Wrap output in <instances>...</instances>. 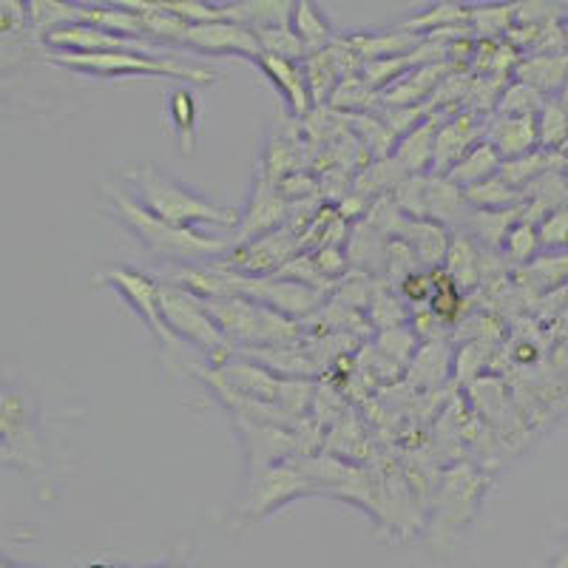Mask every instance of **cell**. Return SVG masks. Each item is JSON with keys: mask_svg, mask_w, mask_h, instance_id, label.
<instances>
[{"mask_svg": "<svg viewBox=\"0 0 568 568\" xmlns=\"http://www.w3.org/2000/svg\"><path fill=\"white\" fill-rule=\"evenodd\" d=\"M103 196L109 202V211L125 231L140 242L145 251L154 258L165 262V265H211V262H220L227 253L233 251L236 242L222 240V236H207L205 231H194V227H180L171 225V222L160 220L154 213H149L145 207L136 205L125 187L120 182H109L103 185Z\"/></svg>", "mask_w": 568, "mask_h": 568, "instance_id": "obj_1", "label": "cell"}, {"mask_svg": "<svg viewBox=\"0 0 568 568\" xmlns=\"http://www.w3.org/2000/svg\"><path fill=\"white\" fill-rule=\"evenodd\" d=\"M120 185L125 187V194L145 207L149 213L160 216V220L171 222L180 227H194L202 231V225L211 227H240L242 213L236 207H220L200 196L194 187L182 185L180 180L169 176L162 169L142 162L134 165L125 174H120Z\"/></svg>", "mask_w": 568, "mask_h": 568, "instance_id": "obj_2", "label": "cell"}, {"mask_svg": "<svg viewBox=\"0 0 568 568\" xmlns=\"http://www.w3.org/2000/svg\"><path fill=\"white\" fill-rule=\"evenodd\" d=\"M49 63L69 69L74 74L98 80L123 78H160L182 80L191 85H216L220 71L205 65H191L176 60L174 54H142V52H105V54H49Z\"/></svg>", "mask_w": 568, "mask_h": 568, "instance_id": "obj_3", "label": "cell"}, {"mask_svg": "<svg viewBox=\"0 0 568 568\" xmlns=\"http://www.w3.org/2000/svg\"><path fill=\"white\" fill-rule=\"evenodd\" d=\"M213 322L220 324L227 342L240 344H284L298 336L293 318L282 316L273 307L242 296L205 298Z\"/></svg>", "mask_w": 568, "mask_h": 568, "instance_id": "obj_4", "label": "cell"}, {"mask_svg": "<svg viewBox=\"0 0 568 568\" xmlns=\"http://www.w3.org/2000/svg\"><path fill=\"white\" fill-rule=\"evenodd\" d=\"M162 316L180 342L194 344L202 353H225L227 349L225 333L213 322L205 298L196 293L176 287V284H162Z\"/></svg>", "mask_w": 568, "mask_h": 568, "instance_id": "obj_5", "label": "cell"}, {"mask_svg": "<svg viewBox=\"0 0 568 568\" xmlns=\"http://www.w3.org/2000/svg\"><path fill=\"white\" fill-rule=\"evenodd\" d=\"M0 426H3V460L7 464L14 460V469L29 471V475L43 469V446H40L32 407L23 393H12V387L3 393Z\"/></svg>", "mask_w": 568, "mask_h": 568, "instance_id": "obj_6", "label": "cell"}, {"mask_svg": "<svg viewBox=\"0 0 568 568\" xmlns=\"http://www.w3.org/2000/svg\"><path fill=\"white\" fill-rule=\"evenodd\" d=\"M100 282H109V287H114L131 304V311L145 322V327L160 338V344H165V347H176L180 344V338L171 333L169 322L162 316L160 282H154V278L145 276L142 271H131V267H109V271L100 273Z\"/></svg>", "mask_w": 568, "mask_h": 568, "instance_id": "obj_7", "label": "cell"}, {"mask_svg": "<svg viewBox=\"0 0 568 568\" xmlns=\"http://www.w3.org/2000/svg\"><path fill=\"white\" fill-rule=\"evenodd\" d=\"M185 49L207 58H247L256 63L262 58V45H258L256 32L245 23L236 20H216V23H202V27L187 29Z\"/></svg>", "mask_w": 568, "mask_h": 568, "instance_id": "obj_8", "label": "cell"}, {"mask_svg": "<svg viewBox=\"0 0 568 568\" xmlns=\"http://www.w3.org/2000/svg\"><path fill=\"white\" fill-rule=\"evenodd\" d=\"M486 125H489V120L471 114V111H455L453 116H446L438 129V136H435L433 174H449L478 142L486 140Z\"/></svg>", "mask_w": 568, "mask_h": 568, "instance_id": "obj_9", "label": "cell"}, {"mask_svg": "<svg viewBox=\"0 0 568 568\" xmlns=\"http://www.w3.org/2000/svg\"><path fill=\"white\" fill-rule=\"evenodd\" d=\"M287 216V205H284V196L278 194L276 185L271 180H265V174L256 176V187L251 194V205H247L245 216L240 220V236H236V245L242 242H253L258 236H267V233L278 231V222H284Z\"/></svg>", "mask_w": 568, "mask_h": 568, "instance_id": "obj_10", "label": "cell"}, {"mask_svg": "<svg viewBox=\"0 0 568 568\" xmlns=\"http://www.w3.org/2000/svg\"><path fill=\"white\" fill-rule=\"evenodd\" d=\"M486 142L500 154L504 162L535 154L540 149V140H537V116L491 114L489 125H486Z\"/></svg>", "mask_w": 568, "mask_h": 568, "instance_id": "obj_11", "label": "cell"}, {"mask_svg": "<svg viewBox=\"0 0 568 568\" xmlns=\"http://www.w3.org/2000/svg\"><path fill=\"white\" fill-rule=\"evenodd\" d=\"M256 65L267 78V83L276 85L282 100L287 103V111H291L293 116L311 114L313 94L311 85H307V78H304L302 63H296V60L273 58V54H262V58L256 60Z\"/></svg>", "mask_w": 568, "mask_h": 568, "instance_id": "obj_12", "label": "cell"}, {"mask_svg": "<svg viewBox=\"0 0 568 568\" xmlns=\"http://www.w3.org/2000/svg\"><path fill=\"white\" fill-rule=\"evenodd\" d=\"M455 111H433L426 116L424 123L415 125L409 134H404L398 140L393 151V160L398 162V169L407 176L424 174V171H433V156H435V136H438V123H444L446 116H453Z\"/></svg>", "mask_w": 568, "mask_h": 568, "instance_id": "obj_13", "label": "cell"}, {"mask_svg": "<svg viewBox=\"0 0 568 568\" xmlns=\"http://www.w3.org/2000/svg\"><path fill=\"white\" fill-rule=\"evenodd\" d=\"M511 80L531 85L535 91H540L542 98H546V94H555V91L568 85V54H526V58H520V63H517Z\"/></svg>", "mask_w": 568, "mask_h": 568, "instance_id": "obj_14", "label": "cell"}, {"mask_svg": "<svg viewBox=\"0 0 568 568\" xmlns=\"http://www.w3.org/2000/svg\"><path fill=\"white\" fill-rule=\"evenodd\" d=\"M313 489H307V480L296 478L291 471L276 469L271 475H265V480L253 489V497L247 500L245 506V515L247 517H265L271 511H276L278 506H284L287 500L293 497H302V495H311Z\"/></svg>", "mask_w": 568, "mask_h": 568, "instance_id": "obj_15", "label": "cell"}, {"mask_svg": "<svg viewBox=\"0 0 568 568\" xmlns=\"http://www.w3.org/2000/svg\"><path fill=\"white\" fill-rule=\"evenodd\" d=\"M169 114L180 154L196 156V149H200V105H196L194 91L187 85H176L169 94Z\"/></svg>", "mask_w": 568, "mask_h": 568, "instance_id": "obj_16", "label": "cell"}, {"mask_svg": "<svg viewBox=\"0 0 568 568\" xmlns=\"http://www.w3.org/2000/svg\"><path fill=\"white\" fill-rule=\"evenodd\" d=\"M349 43L362 63H375V60H393V58H407L420 38L407 32H389V34H373V32H358L344 38Z\"/></svg>", "mask_w": 568, "mask_h": 568, "instance_id": "obj_17", "label": "cell"}, {"mask_svg": "<svg viewBox=\"0 0 568 568\" xmlns=\"http://www.w3.org/2000/svg\"><path fill=\"white\" fill-rule=\"evenodd\" d=\"M291 29L296 32V38L304 43L307 54L324 52L327 45L336 43L327 14H324L322 7L311 3V0H298L296 9H293Z\"/></svg>", "mask_w": 568, "mask_h": 568, "instance_id": "obj_18", "label": "cell"}, {"mask_svg": "<svg viewBox=\"0 0 568 568\" xmlns=\"http://www.w3.org/2000/svg\"><path fill=\"white\" fill-rule=\"evenodd\" d=\"M500 169H504V160H500V154L484 140L478 142V145H475L449 174H446V180L453 182V185H458L460 191H469V187L480 185V182L500 174Z\"/></svg>", "mask_w": 568, "mask_h": 568, "instance_id": "obj_19", "label": "cell"}, {"mask_svg": "<svg viewBox=\"0 0 568 568\" xmlns=\"http://www.w3.org/2000/svg\"><path fill=\"white\" fill-rule=\"evenodd\" d=\"M471 9L464 3H435V7L424 9L415 14L413 20L404 23V32H413L415 38H426V34L446 32V29L469 27Z\"/></svg>", "mask_w": 568, "mask_h": 568, "instance_id": "obj_20", "label": "cell"}, {"mask_svg": "<svg viewBox=\"0 0 568 568\" xmlns=\"http://www.w3.org/2000/svg\"><path fill=\"white\" fill-rule=\"evenodd\" d=\"M302 69L304 78H307V85H311L313 103L327 105L329 98H333V91H336V85L344 80L342 71H338L336 58L329 52V45L324 52L307 54V58L302 60Z\"/></svg>", "mask_w": 568, "mask_h": 568, "instance_id": "obj_21", "label": "cell"}, {"mask_svg": "<svg viewBox=\"0 0 568 568\" xmlns=\"http://www.w3.org/2000/svg\"><path fill=\"white\" fill-rule=\"evenodd\" d=\"M329 109H336L344 114H373L375 105H382V94L367 85L362 74H349L336 85L333 98H329Z\"/></svg>", "mask_w": 568, "mask_h": 568, "instance_id": "obj_22", "label": "cell"}, {"mask_svg": "<svg viewBox=\"0 0 568 568\" xmlns=\"http://www.w3.org/2000/svg\"><path fill=\"white\" fill-rule=\"evenodd\" d=\"M464 194H466V202H469L471 207H478V211H509V207L524 205V194L515 191V187H511L500 174L480 182V185L469 187V191H464Z\"/></svg>", "mask_w": 568, "mask_h": 568, "instance_id": "obj_23", "label": "cell"}, {"mask_svg": "<svg viewBox=\"0 0 568 568\" xmlns=\"http://www.w3.org/2000/svg\"><path fill=\"white\" fill-rule=\"evenodd\" d=\"M537 140L542 151L560 154L568 142V105L562 100H546L537 114Z\"/></svg>", "mask_w": 568, "mask_h": 568, "instance_id": "obj_24", "label": "cell"}, {"mask_svg": "<svg viewBox=\"0 0 568 568\" xmlns=\"http://www.w3.org/2000/svg\"><path fill=\"white\" fill-rule=\"evenodd\" d=\"M446 273L458 282V287L469 291L478 284V247L471 245L469 236H458L446 253Z\"/></svg>", "mask_w": 568, "mask_h": 568, "instance_id": "obj_25", "label": "cell"}, {"mask_svg": "<svg viewBox=\"0 0 568 568\" xmlns=\"http://www.w3.org/2000/svg\"><path fill=\"white\" fill-rule=\"evenodd\" d=\"M517 7H471V34L475 40H500L504 34H509V23L515 20Z\"/></svg>", "mask_w": 568, "mask_h": 568, "instance_id": "obj_26", "label": "cell"}, {"mask_svg": "<svg viewBox=\"0 0 568 568\" xmlns=\"http://www.w3.org/2000/svg\"><path fill=\"white\" fill-rule=\"evenodd\" d=\"M546 100H549V98H542L540 91H535V89H531V85L517 83V80H511V83L506 85L500 103H497L495 114H504V116H537V114H540L542 105H546Z\"/></svg>", "mask_w": 568, "mask_h": 568, "instance_id": "obj_27", "label": "cell"}, {"mask_svg": "<svg viewBox=\"0 0 568 568\" xmlns=\"http://www.w3.org/2000/svg\"><path fill=\"white\" fill-rule=\"evenodd\" d=\"M258 38V45H262V52L273 54V58L282 60H296L302 63L307 58V49H304L302 40L296 38L291 27H273V29H253Z\"/></svg>", "mask_w": 568, "mask_h": 568, "instance_id": "obj_28", "label": "cell"}, {"mask_svg": "<svg viewBox=\"0 0 568 568\" xmlns=\"http://www.w3.org/2000/svg\"><path fill=\"white\" fill-rule=\"evenodd\" d=\"M504 251L511 262H517V265H529L531 258L537 256V251H542L540 233H537L535 222H526V220L515 222L511 231L506 233Z\"/></svg>", "mask_w": 568, "mask_h": 568, "instance_id": "obj_29", "label": "cell"}, {"mask_svg": "<svg viewBox=\"0 0 568 568\" xmlns=\"http://www.w3.org/2000/svg\"><path fill=\"white\" fill-rule=\"evenodd\" d=\"M460 307V287L449 273H435V293L429 298V313L440 322H453Z\"/></svg>", "mask_w": 568, "mask_h": 568, "instance_id": "obj_30", "label": "cell"}, {"mask_svg": "<svg viewBox=\"0 0 568 568\" xmlns=\"http://www.w3.org/2000/svg\"><path fill=\"white\" fill-rule=\"evenodd\" d=\"M537 233H540V247L542 251H566L568 247V207H560V211L549 213L546 220L537 225Z\"/></svg>", "mask_w": 568, "mask_h": 568, "instance_id": "obj_31", "label": "cell"}, {"mask_svg": "<svg viewBox=\"0 0 568 568\" xmlns=\"http://www.w3.org/2000/svg\"><path fill=\"white\" fill-rule=\"evenodd\" d=\"M313 265L329 282V278H336L347 267V256L342 253V247H318L313 253Z\"/></svg>", "mask_w": 568, "mask_h": 568, "instance_id": "obj_32", "label": "cell"}, {"mask_svg": "<svg viewBox=\"0 0 568 568\" xmlns=\"http://www.w3.org/2000/svg\"><path fill=\"white\" fill-rule=\"evenodd\" d=\"M404 293L409 302H424L435 293V273H409L404 276Z\"/></svg>", "mask_w": 568, "mask_h": 568, "instance_id": "obj_33", "label": "cell"}, {"mask_svg": "<svg viewBox=\"0 0 568 568\" xmlns=\"http://www.w3.org/2000/svg\"><path fill=\"white\" fill-rule=\"evenodd\" d=\"M551 568H568V542H566V546H562V551H560V555H557L555 566H551Z\"/></svg>", "mask_w": 568, "mask_h": 568, "instance_id": "obj_34", "label": "cell"}, {"mask_svg": "<svg viewBox=\"0 0 568 568\" xmlns=\"http://www.w3.org/2000/svg\"><path fill=\"white\" fill-rule=\"evenodd\" d=\"M151 568H182V566H176V562H165V566H151Z\"/></svg>", "mask_w": 568, "mask_h": 568, "instance_id": "obj_35", "label": "cell"}, {"mask_svg": "<svg viewBox=\"0 0 568 568\" xmlns=\"http://www.w3.org/2000/svg\"><path fill=\"white\" fill-rule=\"evenodd\" d=\"M560 154H562V156H566V160H568V142H566V149H562V151H560Z\"/></svg>", "mask_w": 568, "mask_h": 568, "instance_id": "obj_36", "label": "cell"}, {"mask_svg": "<svg viewBox=\"0 0 568 568\" xmlns=\"http://www.w3.org/2000/svg\"><path fill=\"white\" fill-rule=\"evenodd\" d=\"M566 171H568V169H566Z\"/></svg>", "mask_w": 568, "mask_h": 568, "instance_id": "obj_37", "label": "cell"}]
</instances>
